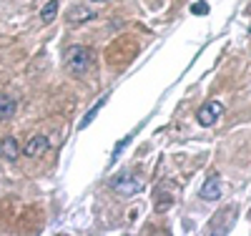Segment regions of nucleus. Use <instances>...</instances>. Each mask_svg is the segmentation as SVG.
Listing matches in <instances>:
<instances>
[{"mask_svg":"<svg viewBox=\"0 0 251 236\" xmlns=\"http://www.w3.org/2000/svg\"><path fill=\"white\" fill-rule=\"evenodd\" d=\"M93 66V53L86 46H71V51L66 53V68L75 76L88 73Z\"/></svg>","mask_w":251,"mask_h":236,"instance_id":"nucleus-1","label":"nucleus"},{"mask_svg":"<svg viewBox=\"0 0 251 236\" xmlns=\"http://www.w3.org/2000/svg\"><path fill=\"white\" fill-rule=\"evenodd\" d=\"M111 191H116L118 196H136L143 191V179L131 174V171H123V174L111 179Z\"/></svg>","mask_w":251,"mask_h":236,"instance_id":"nucleus-2","label":"nucleus"},{"mask_svg":"<svg viewBox=\"0 0 251 236\" xmlns=\"http://www.w3.org/2000/svg\"><path fill=\"white\" fill-rule=\"evenodd\" d=\"M221 113H224V105L219 101H211V103H203L201 108L196 111V121L201 126H214L221 118Z\"/></svg>","mask_w":251,"mask_h":236,"instance_id":"nucleus-3","label":"nucleus"},{"mask_svg":"<svg viewBox=\"0 0 251 236\" xmlns=\"http://www.w3.org/2000/svg\"><path fill=\"white\" fill-rule=\"evenodd\" d=\"M234 219H236V209L234 206H226V209H221L219 216L208 224V229H211V234H226L228 229H231Z\"/></svg>","mask_w":251,"mask_h":236,"instance_id":"nucleus-4","label":"nucleus"},{"mask_svg":"<svg viewBox=\"0 0 251 236\" xmlns=\"http://www.w3.org/2000/svg\"><path fill=\"white\" fill-rule=\"evenodd\" d=\"M221 196H224V181H221L219 174H214L211 179L203 184V188H201V199H203V201H219Z\"/></svg>","mask_w":251,"mask_h":236,"instance_id":"nucleus-5","label":"nucleus"},{"mask_svg":"<svg viewBox=\"0 0 251 236\" xmlns=\"http://www.w3.org/2000/svg\"><path fill=\"white\" fill-rule=\"evenodd\" d=\"M48 148H50V141H48L46 136H33V138H28L23 154H25L28 158H40V156L48 151Z\"/></svg>","mask_w":251,"mask_h":236,"instance_id":"nucleus-6","label":"nucleus"},{"mask_svg":"<svg viewBox=\"0 0 251 236\" xmlns=\"http://www.w3.org/2000/svg\"><path fill=\"white\" fill-rule=\"evenodd\" d=\"M20 156V148H18V141L13 136L3 138L0 141V158H5V161H15Z\"/></svg>","mask_w":251,"mask_h":236,"instance_id":"nucleus-7","label":"nucleus"},{"mask_svg":"<svg viewBox=\"0 0 251 236\" xmlns=\"http://www.w3.org/2000/svg\"><path fill=\"white\" fill-rule=\"evenodd\" d=\"M93 15H96V10L75 5V8L71 10V15H68V23H71V26H78V23H83V20H91Z\"/></svg>","mask_w":251,"mask_h":236,"instance_id":"nucleus-8","label":"nucleus"},{"mask_svg":"<svg viewBox=\"0 0 251 236\" xmlns=\"http://www.w3.org/2000/svg\"><path fill=\"white\" fill-rule=\"evenodd\" d=\"M58 8H60V0H50V3H46L43 8H40V20L48 26L53 23V20L58 18Z\"/></svg>","mask_w":251,"mask_h":236,"instance_id":"nucleus-9","label":"nucleus"},{"mask_svg":"<svg viewBox=\"0 0 251 236\" xmlns=\"http://www.w3.org/2000/svg\"><path fill=\"white\" fill-rule=\"evenodd\" d=\"M15 113V101L10 96H0V121H5Z\"/></svg>","mask_w":251,"mask_h":236,"instance_id":"nucleus-10","label":"nucleus"},{"mask_svg":"<svg viewBox=\"0 0 251 236\" xmlns=\"http://www.w3.org/2000/svg\"><path fill=\"white\" fill-rule=\"evenodd\" d=\"M103 103H106V96H103V98H100V101H98V103L93 105V108H91V111H88L86 116H83V121H80V128H88V123H91V121H93V118L98 116V111L103 108Z\"/></svg>","mask_w":251,"mask_h":236,"instance_id":"nucleus-11","label":"nucleus"},{"mask_svg":"<svg viewBox=\"0 0 251 236\" xmlns=\"http://www.w3.org/2000/svg\"><path fill=\"white\" fill-rule=\"evenodd\" d=\"M194 13H196V15H203V13H206V3H196V5H194Z\"/></svg>","mask_w":251,"mask_h":236,"instance_id":"nucleus-12","label":"nucleus"},{"mask_svg":"<svg viewBox=\"0 0 251 236\" xmlns=\"http://www.w3.org/2000/svg\"><path fill=\"white\" fill-rule=\"evenodd\" d=\"M93 3H106V0H93Z\"/></svg>","mask_w":251,"mask_h":236,"instance_id":"nucleus-13","label":"nucleus"}]
</instances>
